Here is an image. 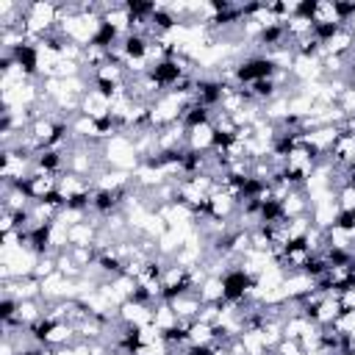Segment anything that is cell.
Listing matches in <instances>:
<instances>
[{"label": "cell", "mask_w": 355, "mask_h": 355, "mask_svg": "<svg viewBox=\"0 0 355 355\" xmlns=\"http://www.w3.org/2000/svg\"><path fill=\"white\" fill-rule=\"evenodd\" d=\"M80 114H86V116H92V119H103V116L111 114V100H105L100 92L89 89V92L83 94V100H80Z\"/></svg>", "instance_id": "obj_1"}, {"label": "cell", "mask_w": 355, "mask_h": 355, "mask_svg": "<svg viewBox=\"0 0 355 355\" xmlns=\"http://www.w3.org/2000/svg\"><path fill=\"white\" fill-rule=\"evenodd\" d=\"M336 205H338V211L355 214V186H349V183L338 186L336 189Z\"/></svg>", "instance_id": "obj_2"}]
</instances>
